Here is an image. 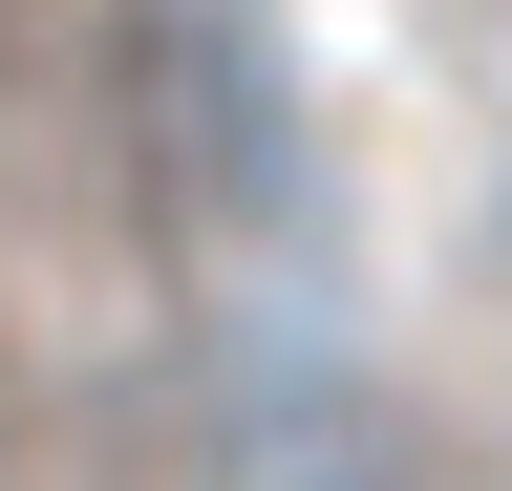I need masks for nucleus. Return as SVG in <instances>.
Masks as SVG:
<instances>
[{"instance_id": "1", "label": "nucleus", "mask_w": 512, "mask_h": 491, "mask_svg": "<svg viewBox=\"0 0 512 491\" xmlns=\"http://www.w3.org/2000/svg\"><path fill=\"white\" fill-rule=\"evenodd\" d=\"M107 150L192 235H278L320 193V129H299L278 43H256V0H128L107 22Z\"/></svg>"}, {"instance_id": "2", "label": "nucleus", "mask_w": 512, "mask_h": 491, "mask_svg": "<svg viewBox=\"0 0 512 491\" xmlns=\"http://www.w3.org/2000/svg\"><path fill=\"white\" fill-rule=\"evenodd\" d=\"M256 491H470V470H448L427 427H384V406H320V427H299Z\"/></svg>"}]
</instances>
